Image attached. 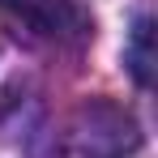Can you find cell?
<instances>
[{
    "mask_svg": "<svg viewBox=\"0 0 158 158\" xmlns=\"http://www.w3.org/2000/svg\"><path fill=\"white\" fill-rule=\"evenodd\" d=\"M0 9L13 26H22L39 43L77 47L94 34V22L81 0H0Z\"/></svg>",
    "mask_w": 158,
    "mask_h": 158,
    "instance_id": "cell-1",
    "label": "cell"
},
{
    "mask_svg": "<svg viewBox=\"0 0 158 158\" xmlns=\"http://www.w3.org/2000/svg\"><path fill=\"white\" fill-rule=\"evenodd\" d=\"M124 64L132 69L137 85H150V81H154V26H150V17H145V13H141V17H137V26H132Z\"/></svg>",
    "mask_w": 158,
    "mask_h": 158,
    "instance_id": "cell-2",
    "label": "cell"
}]
</instances>
